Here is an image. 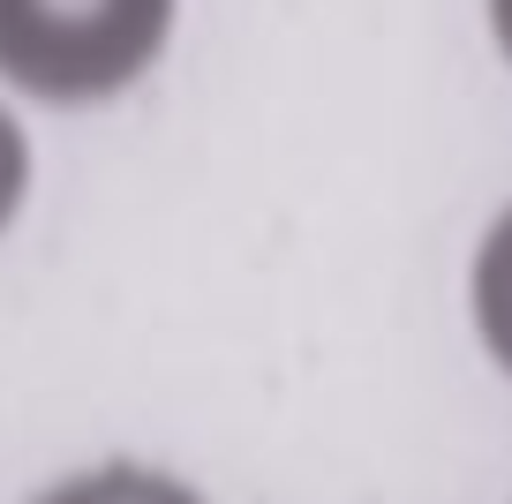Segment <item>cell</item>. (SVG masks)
<instances>
[{
  "mask_svg": "<svg viewBox=\"0 0 512 504\" xmlns=\"http://www.w3.org/2000/svg\"><path fill=\"white\" fill-rule=\"evenodd\" d=\"M174 38V0H0V76L38 106L121 98Z\"/></svg>",
  "mask_w": 512,
  "mask_h": 504,
  "instance_id": "cell-1",
  "label": "cell"
},
{
  "mask_svg": "<svg viewBox=\"0 0 512 504\" xmlns=\"http://www.w3.org/2000/svg\"><path fill=\"white\" fill-rule=\"evenodd\" d=\"M467 324H475L482 354L512 377V204L475 241V264H467Z\"/></svg>",
  "mask_w": 512,
  "mask_h": 504,
  "instance_id": "cell-2",
  "label": "cell"
},
{
  "mask_svg": "<svg viewBox=\"0 0 512 504\" xmlns=\"http://www.w3.org/2000/svg\"><path fill=\"white\" fill-rule=\"evenodd\" d=\"M38 504H204V497L189 482H174V474H159V467H91L76 482L46 489Z\"/></svg>",
  "mask_w": 512,
  "mask_h": 504,
  "instance_id": "cell-3",
  "label": "cell"
},
{
  "mask_svg": "<svg viewBox=\"0 0 512 504\" xmlns=\"http://www.w3.org/2000/svg\"><path fill=\"white\" fill-rule=\"evenodd\" d=\"M23 189H31V143H23L16 113L0 106V226L23 211Z\"/></svg>",
  "mask_w": 512,
  "mask_h": 504,
  "instance_id": "cell-4",
  "label": "cell"
},
{
  "mask_svg": "<svg viewBox=\"0 0 512 504\" xmlns=\"http://www.w3.org/2000/svg\"><path fill=\"white\" fill-rule=\"evenodd\" d=\"M482 16H490V38H497V53H505V68H512V0H482Z\"/></svg>",
  "mask_w": 512,
  "mask_h": 504,
  "instance_id": "cell-5",
  "label": "cell"
}]
</instances>
